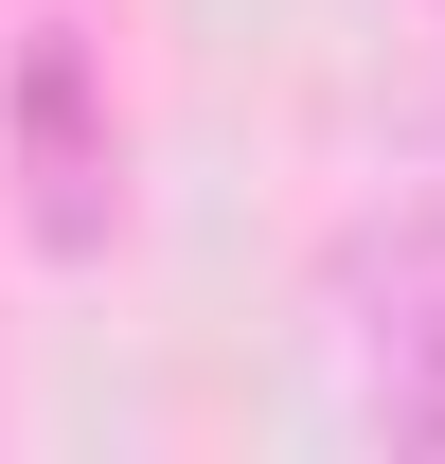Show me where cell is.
Masks as SVG:
<instances>
[{"label":"cell","instance_id":"1","mask_svg":"<svg viewBox=\"0 0 445 464\" xmlns=\"http://www.w3.org/2000/svg\"><path fill=\"white\" fill-rule=\"evenodd\" d=\"M18 215H36V250H108V215H125L108 72H90V36H71V18H36V36H18Z\"/></svg>","mask_w":445,"mask_h":464},{"label":"cell","instance_id":"2","mask_svg":"<svg viewBox=\"0 0 445 464\" xmlns=\"http://www.w3.org/2000/svg\"><path fill=\"white\" fill-rule=\"evenodd\" d=\"M338 304H356V357H374V429L392 447H445V215L374 232L338 268Z\"/></svg>","mask_w":445,"mask_h":464}]
</instances>
